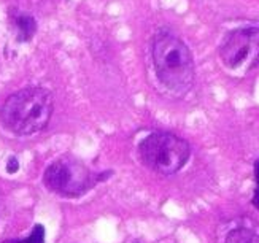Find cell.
Masks as SVG:
<instances>
[{
    "label": "cell",
    "mask_w": 259,
    "mask_h": 243,
    "mask_svg": "<svg viewBox=\"0 0 259 243\" xmlns=\"http://www.w3.org/2000/svg\"><path fill=\"white\" fill-rule=\"evenodd\" d=\"M135 243H139V241H135Z\"/></svg>",
    "instance_id": "obj_13"
},
{
    "label": "cell",
    "mask_w": 259,
    "mask_h": 243,
    "mask_svg": "<svg viewBox=\"0 0 259 243\" xmlns=\"http://www.w3.org/2000/svg\"><path fill=\"white\" fill-rule=\"evenodd\" d=\"M2 210H4V199L2 194H0V215H2Z\"/></svg>",
    "instance_id": "obj_12"
},
{
    "label": "cell",
    "mask_w": 259,
    "mask_h": 243,
    "mask_svg": "<svg viewBox=\"0 0 259 243\" xmlns=\"http://www.w3.org/2000/svg\"><path fill=\"white\" fill-rule=\"evenodd\" d=\"M224 243H259V235L246 227H237L226 235Z\"/></svg>",
    "instance_id": "obj_7"
},
{
    "label": "cell",
    "mask_w": 259,
    "mask_h": 243,
    "mask_svg": "<svg viewBox=\"0 0 259 243\" xmlns=\"http://www.w3.org/2000/svg\"><path fill=\"white\" fill-rule=\"evenodd\" d=\"M19 170V162L16 158H10L7 162V172L8 173H16Z\"/></svg>",
    "instance_id": "obj_9"
},
{
    "label": "cell",
    "mask_w": 259,
    "mask_h": 243,
    "mask_svg": "<svg viewBox=\"0 0 259 243\" xmlns=\"http://www.w3.org/2000/svg\"><path fill=\"white\" fill-rule=\"evenodd\" d=\"M223 64L234 72L246 75L259 64V27L232 30L220 48Z\"/></svg>",
    "instance_id": "obj_5"
},
{
    "label": "cell",
    "mask_w": 259,
    "mask_h": 243,
    "mask_svg": "<svg viewBox=\"0 0 259 243\" xmlns=\"http://www.w3.org/2000/svg\"><path fill=\"white\" fill-rule=\"evenodd\" d=\"M253 205L256 208H259V187H256L254 189V194H253Z\"/></svg>",
    "instance_id": "obj_10"
},
{
    "label": "cell",
    "mask_w": 259,
    "mask_h": 243,
    "mask_svg": "<svg viewBox=\"0 0 259 243\" xmlns=\"http://www.w3.org/2000/svg\"><path fill=\"white\" fill-rule=\"evenodd\" d=\"M5 243H45V227L41 224H35L29 237L21 240H8Z\"/></svg>",
    "instance_id": "obj_8"
},
{
    "label": "cell",
    "mask_w": 259,
    "mask_h": 243,
    "mask_svg": "<svg viewBox=\"0 0 259 243\" xmlns=\"http://www.w3.org/2000/svg\"><path fill=\"white\" fill-rule=\"evenodd\" d=\"M10 24L13 27L15 38L21 43L30 41L37 34V21L32 15L21 12L18 8L10 10Z\"/></svg>",
    "instance_id": "obj_6"
},
{
    "label": "cell",
    "mask_w": 259,
    "mask_h": 243,
    "mask_svg": "<svg viewBox=\"0 0 259 243\" xmlns=\"http://www.w3.org/2000/svg\"><path fill=\"white\" fill-rule=\"evenodd\" d=\"M53 112V94L45 87L29 86L7 97L0 108V121L11 134L33 135L47 129Z\"/></svg>",
    "instance_id": "obj_2"
},
{
    "label": "cell",
    "mask_w": 259,
    "mask_h": 243,
    "mask_svg": "<svg viewBox=\"0 0 259 243\" xmlns=\"http://www.w3.org/2000/svg\"><path fill=\"white\" fill-rule=\"evenodd\" d=\"M254 178H256V183H257V187H259V159L254 162Z\"/></svg>",
    "instance_id": "obj_11"
},
{
    "label": "cell",
    "mask_w": 259,
    "mask_h": 243,
    "mask_svg": "<svg viewBox=\"0 0 259 243\" xmlns=\"http://www.w3.org/2000/svg\"><path fill=\"white\" fill-rule=\"evenodd\" d=\"M189 145L170 132H153L139 145V156L145 167L161 175H174L189 159Z\"/></svg>",
    "instance_id": "obj_3"
},
{
    "label": "cell",
    "mask_w": 259,
    "mask_h": 243,
    "mask_svg": "<svg viewBox=\"0 0 259 243\" xmlns=\"http://www.w3.org/2000/svg\"><path fill=\"white\" fill-rule=\"evenodd\" d=\"M97 181L99 176L89 170L84 162L73 156L56 159L48 165L43 175V183L51 192L70 199L86 194Z\"/></svg>",
    "instance_id": "obj_4"
},
{
    "label": "cell",
    "mask_w": 259,
    "mask_h": 243,
    "mask_svg": "<svg viewBox=\"0 0 259 243\" xmlns=\"http://www.w3.org/2000/svg\"><path fill=\"white\" fill-rule=\"evenodd\" d=\"M151 58L159 83L174 95H185L194 83V59L186 43L162 30L153 38Z\"/></svg>",
    "instance_id": "obj_1"
}]
</instances>
